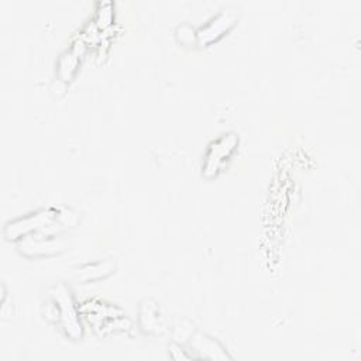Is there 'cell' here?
Listing matches in <instances>:
<instances>
[{"instance_id":"1","label":"cell","mask_w":361,"mask_h":361,"mask_svg":"<svg viewBox=\"0 0 361 361\" xmlns=\"http://www.w3.org/2000/svg\"><path fill=\"white\" fill-rule=\"evenodd\" d=\"M52 300L56 319L59 320L66 336L72 338H79L82 336V326L78 319V313L69 290L63 285L56 286L52 292Z\"/></svg>"},{"instance_id":"2","label":"cell","mask_w":361,"mask_h":361,"mask_svg":"<svg viewBox=\"0 0 361 361\" xmlns=\"http://www.w3.org/2000/svg\"><path fill=\"white\" fill-rule=\"evenodd\" d=\"M58 214H55V210L51 209H44L37 213H32L27 217L17 219L14 221H10L6 226V235L8 240H17L20 237H28L30 233L42 230L54 223Z\"/></svg>"},{"instance_id":"3","label":"cell","mask_w":361,"mask_h":361,"mask_svg":"<svg viewBox=\"0 0 361 361\" xmlns=\"http://www.w3.org/2000/svg\"><path fill=\"white\" fill-rule=\"evenodd\" d=\"M238 138L234 134H226L217 141H214L209 152L206 155V162H204V175L206 176H213L217 173V171L221 169V166L226 164V161L231 157L237 147Z\"/></svg>"},{"instance_id":"4","label":"cell","mask_w":361,"mask_h":361,"mask_svg":"<svg viewBox=\"0 0 361 361\" xmlns=\"http://www.w3.org/2000/svg\"><path fill=\"white\" fill-rule=\"evenodd\" d=\"M237 21V13L234 10H223L214 18H212L204 27L196 31L199 44H210L219 39L224 32H227Z\"/></svg>"},{"instance_id":"5","label":"cell","mask_w":361,"mask_h":361,"mask_svg":"<svg viewBox=\"0 0 361 361\" xmlns=\"http://www.w3.org/2000/svg\"><path fill=\"white\" fill-rule=\"evenodd\" d=\"M65 241L59 238H52V237H25L23 243L20 244L21 252L34 257V255H48V254H55L62 250H65Z\"/></svg>"},{"instance_id":"6","label":"cell","mask_w":361,"mask_h":361,"mask_svg":"<svg viewBox=\"0 0 361 361\" xmlns=\"http://www.w3.org/2000/svg\"><path fill=\"white\" fill-rule=\"evenodd\" d=\"M192 347L196 351H199L200 355L204 358H216V360L228 358V355L224 353V348L221 347V344L217 340H214L213 337L203 334V333H197L196 336H193Z\"/></svg>"},{"instance_id":"7","label":"cell","mask_w":361,"mask_h":361,"mask_svg":"<svg viewBox=\"0 0 361 361\" xmlns=\"http://www.w3.org/2000/svg\"><path fill=\"white\" fill-rule=\"evenodd\" d=\"M113 269H114V262L110 259L103 261V262L86 264L76 271V279L83 281V282L96 281V279L107 276L109 274L113 272Z\"/></svg>"},{"instance_id":"8","label":"cell","mask_w":361,"mask_h":361,"mask_svg":"<svg viewBox=\"0 0 361 361\" xmlns=\"http://www.w3.org/2000/svg\"><path fill=\"white\" fill-rule=\"evenodd\" d=\"M176 35H178V39L183 44H192V42H197V35H196V31L188 25V24H183L180 27H178L176 30Z\"/></svg>"}]
</instances>
